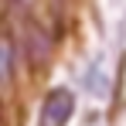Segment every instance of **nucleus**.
Here are the masks:
<instances>
[{"mask_svg":"<svg viewBox=\"0 0 126 126\" xmlns=\"http://www.w3.org/2000/svg\"><path fill=\"white\" fill-rule=\"evenodd\" d=\"M75 112V95L68 89H51L41 102V119L38 126H65Z\"/></svg>","mask_w":126,"mask_h":126,"instance_id":"1","label":"nucleus"},{"mask_svg":"<svg viewBox=\"0 0 126 126\" xmlns=\"http://www.w3.org/2000/svg\"><path fill=\"white\" fill-rule=\"evenodd\" d=\"M27 38H31V41H27V55H31L34 62H41L44 51H48V41L41 38V27H38V24H31V27H27Z\"/></svg>","mask_w":126,"mask_h":126,"instance_id":"2","label":"nucleus"}]
</instances>
